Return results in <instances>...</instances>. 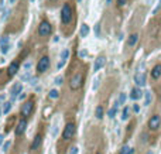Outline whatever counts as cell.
<instances>
[{
  "mask_svg": "<svg viewBox=\"0 0 161 154\" xmlns=\"http://www.w3.org/2000/svg\"><path fill=\"white\" fill-rule=\"evenodd\" d=\"M71 20H72V9L68 3H65L61 9V21L62 24H69Z\"/></svg>",
  "mask_w": 161,
  "mask_h": 154,
  "instance_id": "cell-1",
  "label": "cell"
},
{
  "mask_svg": "<svg viewBox=\"0 0 161 154\" xmlns=\"http://www.w3.org/2000/svg\"><path fill=\"white\" fill-rule=\"evenodd\" d=\"M83 85V74L80 72H76L69 81V88L72 90H78L80 86Z\"/></svg>",
  "mask_w": 161,
  "mask_h": 154,
  "instance_id": "cell-2",
  "label": "cell"
},
{
  "mask_svg": "<svg viewBox=\"0 0 161 154\" xmlns=\"http://www.w3.org/2000/svg\"><path fill=\"white\" fill-rule=\"evenodd\" d=\"M147 126H148V129H150L151 132H157V130L161 127V116L160 115H153V116L148 119Z\"/></svg>",
  "mask_w": 161,
  "mask_h": 154,
  "instance_id": "cell-3",
  "label": "cell"
},
{
  "mask_svg": "<svg viewBox=\"0 0 161 154\" xmlns=\"http://www.w3.org/2000/svg\"><path fill=\"white\" fill-rule=\"evenodd\" d=\"M75 124L74 123H68L66 126L64 127V132H62V138L64 140H71V138L74 137V134H75Z\"/></svg>",
  "mask_w": 161,
  "mask_h": 154,
  "instance_id": "cell-4",
  "label": "cell"
},
{
  "mask_svg": "<svg viewBox=\"0 0 161 154\" xmlns=\"http://www.w3.org/2000/svg\"><path fill=\"white\" fill-rule=\"evenodd\" d=\"M51 24H49L48 21H41L40 23V26H38V34L40 36H43V37H47V36H49L51 34Z\"/></svg>",
  "mask_w": 161,
  "mask_h": 154,
  "instance_id": "cell-5",
  "label": "cell"
},
{
  "mask_svg": "<svg viewBox=\"0 0 161 154\" xmlns=\"http://www.w3.org/2000/svg\"><path fill=\"white\" fill-rule=\"evenodd\" d=\"M49 68V58L45 55V57H43V58L38 61L37 64V72L38 74H44L47 69Z\"/></svg>",
  "mask_w": 161,
  "mask_h": 154,
  "instance_id": "cell-6",
  "label": "cell"
},
{
  "mask_svg": "<svg viewBox=\"0 0 161 154\" xmlns=\"http://www.w3.org/2000/svg\"><path fill=\"white\" fill-rule=\"evenodd\" d=\"M32 107H34V103H32V101H26L21 105V109H20V112H21V115L24 116V119L31 115Z\"/></svg>",
  "mask_w": 161,
  "mask_h": 154,
  "instance_id": "cell-7",
  "label": "cell"
},
{
  "mask_svg": "<svg viewBox=\"0 0 161 154\" xmlns=\"http://www.w3.org/2000/svg\"><path fill=\"white\" fill-rule=\"evenodd\" d=\"M23 92V85H21V82H16L14 85L11 86V89H10V98H11V101H14L16 98H18V95Z\"/></svg>",
  "mask_w": 161,
  "mask_h": 154,
  "instance_id": "cell-8",
  "label": "cell"
},
{
  "mask_svg": "<svg viewBox=\"0 0 161 154\" xmlns=\"http://www.w3.org/2000/svg\"><path fill=\"white\" fill-rule=\"evenodd\" d=\"M106 64V57L105 55H99L96 59H95V65H93V71L97 72V71H100V69L105 67Z\"/></svg>",
  "mask_w": 161,
  "mask_h": 154,
  "instance_id": "cell-9",
  "label": "cell"
},
{
  "mask_svg": "<svg viewBox=\"0 0 161 154\" xmlns=\"http://www.w3.org/2000/svg\"><path fill=\"white\" fill-rule=\"evenodd\" d=\"M150 76L151 79H160L161 78V64H156L153 68H151V72H150Z\"/></svg>",
  "mask_w": 161,
  "mask_h": 154,
  "instance_id": "cell-10",
  "label": "cell"
},
{
  "mask_svg": "<svg viewBox=\"0 0 161 154\" xmlns=\"http://www.w3.org/2000/svg\"><path fill=\"white\" fill-rule=\"evenodd\" d=\"M134 82H136V85L141 88V86L145 85V74L144 72H137V74L134 75Z\"/></svg>",
  "mask_w": 161,
  "mask_h": 154,
  "instance_id": "cell-11",
  "label": "cell"
},
{
  "mask_svg": "<svg viewBox=\"0 0 161 154\" xmlns=\"http://www.w3.org/2000/svg\"><path fill=\"white\" fill-rule=\"evenodd\" d=\"M26 127H27V120L26 119H23V120L18 122V124H17V127H16V134L17 136H21L23 133L26 132Z\"/></svg>",
  "mask_w": 161,
  "mask_h": 154,
  "instance_id": "cell-12",
  "label": "cell"
},
{
  "mask_svg": "<svg viewBox=\"0 0 161 154\" xmlns=\"http://www.w3.org/2000/svg\"><path fill=\"white\" fill-rule=\"evenodd\" d=\"M141 96H143V92H141V89H140L139 86L133 88L131 92H130V99H133V101H137V99H140Z\"/></svg>",
  "mask_w": 161,
  "mask_h": 154,
  "instance_id": "cell-13",
  "label": "cell"
},
{
  "mask_svg": "<svg viewBox=\"0 0 161 154\" xmlns=\"http://www.w3.org/2000/svg\"><path fill=\"white\" fill-rule=\"evenodd\" d=\"M41 143H43V136H41V134H37L31 143V150H37L38 147L41 146Z\"/></svg>",
  "mask_w": 161,
  "mask_h": 154,
  "instance_id": "cell-14",
  "label": "cell"
},
{
  "mask_svg": "<svg viewBox=\"0 0 161 154\" xmlns=\"http://www.w3.org/2000/svg\"><path fill=\"white\" fill-rule=\"evenodd\" d=\"M18 67H20V65H18V62L13 61V62L9 65V75H10V76H14V75L18 72Z\"/></svg>",
  "mask_w": 161,
  "mask_h": 154,
  "instance_id": "cell-15",
  "label": "cell"
},
{
  "mask_svg": "<svg viewBox=\"0 0 161 154\" xmlns=\"http://www.w3.org/2000/svg\"><path fill=\"white\" fill-rule=\"evenodd\" d=\"M137 41H139V34H137V33H133V34H130V36H129L127 45H129V47H134Z\"/></svg>",
  "mask_w": 161,
  "mask_h": 154,
  "instance_id": "cell-16",
  "label": "cell"
},
{
  "mask_svg": "<svg viewBox=\"0 0 161 154\" xmlns=\"http://www.w3.org/2000/svg\"><path fill=\"white\" fill-rule=\"evenodd\" d=\"M79 36L80 37H88V36H89V26H88V24H85V23H83V24H82V26H80V30H79Z\"/></svg>",
  "mask_w": 161,
  "mask_h": 154,
  "instance_id": "cell-17",
  "label": "cell"
},
{
  "mask_svg": "<svg viewBox=\"0 0 161 154\" xmlns=\"http://www.w3.org/2000/svg\"><path fill=\"white\" fill-rule=\"evenodd\" d=\"M69 55H71L69 48H64V50L61 51V54H59V57H61V61H65V62H66V59L69 58Z\"/></svg>",
  "mask_w": 161,
  "mask_h": 154,
  "instance_id": "cell-18",
  "label": "cell"
},
{
  "mask_svg": "<svg viewBox=\"0 0 161 154\" xmlns=\"http://www.w3.org/2000/svg\"><path fill=\"white\" fill-rule=\"evenodd\" d=\"M117 109H119V106H117V103H114L110 109H109V112H107V116L110 117V119H113V117L116 116V113H117Z\"/></svg>",
  "mask_w": 161,
  "mask_h": 154,
  "instance_id": "cell-19",
  "label": "cell"
},
{
  "mask_svg": "<svg viewBox=\"0 0 161 154\" xmlns=\"http://www.w3.org/2000/svg\"><path fill=\"white\" fill-rule=\"evenodd\" d=\"M48 98H49V99H52V101L58 99V98H59V92H58V89H51V90H49Z\"/></svg>",
  "mask_w": 161,
  "mask_h": 154,
  "instance_id": "cell-20",
  "label": "cell"
},
{
  "mask_svg": "<svg viewBox=\"0 0 161 154\" xmlns=\"http://www.w3.org/2000/svg\"><path fill=\"white\" fill-rule=\"evenodd\" d=\"M130 116V109L129 106H124L123 107V112H122V120H127Z\"/></svg>",
  "mask_w": 161,
  "mask_h": 154,
  "instance_id": "cell-21",
  "label": "cell"
},
{
  "mask_svg": "<svg viewBox=\"0 0 161 154\" xmlns=\"http://www.w3.org/2000/svg\"><path fill=\"white\" fill-rule=\"evenodd\" d=\"M95 117L99 119V120L103 117V107L102 106H97L96 109H95Z\"/></svg>",
  "mask_w": 161,
  "mask_h": 154,
  "instance_id": "cell-22",
  "label": "cell"
},
{
  "mask_svg": "<svg viewBox=\"0 0 161 154\" xmlns=\"http://www.w3.org/2000/svg\"><path fill=\"white\" fill-rule=\"evenodd\" d=\"M20 79H21V82L30 81V79H31V72H30V71H26V72L21 75V78H20Z\"/></svg>",
  "mask_w": 161,
  "mask_h": 154,
  "instance_id": "cell-23",
  "label": "cell"
},
{
  "mask_svg": "<svg viewBox=\"0 0 161 154\" xmlns=\"http://www.w3.org/2000/svg\"><path fill=\"white\" fill-rule=\"evenodd\" d=\"M134 150L130 149V147H127V146H124V147H122V150H120V154H133Z\"/></svg>",
  "mask_w": 161,
  "mask_h": 154,
  "instance_id": "cell-24",
  "label": "cell"
},
{
  "mask_svg": "<svg viewBox=\"0 0 161 154\" xmlns=\"http://www.w3.org/2000/svg\"><path fill=\"white\" fill-rule=\"evenodd\" d=\"M124 102H126V93H120L119 95V99H117V106H120V105H124Z\"/></svg>",
  "mask_w": 161,
  "mask_h": 154,
  "instance_id": "cell-25",
  "label": "cell"
},
{
  "mask_svg": "<svg viewBox=\"0 0 161 154\" xmlns=\"http://www.w3.org/2000/svg\"><path fill=\"white\" fill-rule=\"evenodd\" d=\"M10 44H4V45H0V51H1V54H7L9 51H10Z\"/></svg>",
  "mask_w": 161,
  "mask_h": 154,
  "instance_id": "cell-26",
  "label": "cell"
},
{
  "mask_svg": "<svg viewBox=\"0 0 161 154\" xmlns=\"http://www.w3.org/2000/svg\"><path fill=\"white\" fill-rule=\"evenodd\" d=\"M11 110V102H6L4 105H3V113H9V112Z\"/></svg>",
  "mask_w": 161,
  "mask_h": 154,
  "instance_id": "cell-27",
  "label": "cell"
},
{
  "mask_svg": "<svg viewBox=\"0 0 161 154\" xmlns=\"http://www.w3.org/2000/svg\"><path fill=\"white\" fill-rule=\"evenodd\" d=\"M151 103V92H145V102H144V105L145 106H148Z\"/></svg>",
  "mask_w": 161,
  "mask_h": 154,
  "instance_id": "cell-28",
  "label": "cell"
},
{
  "mask_svg": "<svg viewBox=\"0 0 161 154\" xmlns=\"http://www.w3.org/2000/svg\"><path fill=\"white\" fill-rule=\"evenodd\" d=\"M54 82H55V85H57V86H61L62 84H64V78L59 75V76H57V78H55V81H54Z\"/></svg>",
  "mask_w": 161,
  "mask_h": 154,
  "instance_id": "cell-29",
  "label": "cell"
},
{
  "mask_svg": "<svg viewBox=\"0 0 161 154\" xmlns=\"http://www.w3.org/2000/svg\"><path fill=\"white\" fill-rule=\"evenodd\" d=\"M127 1H129V0H116V4H117L119 7H123V6L127 4Z\"/></svg>",
  "mask_w": 161,
  "mask_h": 154,
  "instance_id": "cell-30",
  "label": "cell"
},
{
  "mask_svg": "<svg viewBox=\"0 0 161 154\" xmlns=\"http://www.w3.org/2000/svg\"><path fill=\"white\" fill-rule=\"evenodd\" d=\"M10 9H7V10H4L3 11V16H1V21H4L6 19H7V16H9V14H10Z\"/></svg>",
  "mask_w": 161,
  "mask_h": 154,
  "instance_id": "cell-31",
  "label": "cell"
},
{
  "mask_svg": "<svg viewBox=\"0 0 161 154\" xmlns=\"http://www.w3.org/2000/svg\"><path fill=\"white\" fill-rule=\"evenodd\" d=\"M10 146H11V143H10V141H6V143L3 144V153H6L7 150L10 149Z\"/></svg>",
  "mask_w": 161,
  "mask_h": 154,
  "instance_id": "cell-32",
  "label": "cell"
},
{
  "mask_svg": "<svg viewBox=\"0 0 161 154\" xmlns=\"http://www.w3.org/2000/svg\"><path fill=\"white\" fill-rule=\"evenodd\" d=\"M4 44H9V37L7 36H4V37L0 40V45H4Z\"/></svg>",
  "mask_w": 161,
  "mask_h": 154,
  "instance_id": "cell-33",
  "label": "cell"
},
{
  "mask_svg": "<svg viewBox=\"0 0 161 154\" xmlns=\"http://www.w3.org/2000/svg\"><path fill=\"white\" fill-rule=\"evenodd\" d=\"M78 55H79L80 58H85L86 55H88V51H86V50H80L79 53H78Z\"/></svg>",
  "mask_w": 161,
  "mask_h": 154,
  "instance_id": "cell-34",
  "label": "cell"
},
{
  "mask_svg": "<svg viewBox=\"0 0 161 154\" xmlns=\"http://www.w3.org/2000/svg\"><path fill=\"white\" fill-rule=\"evenodd\" d=\"M78 151H79V150H78L76 146H72V147L69 149V154H78Z\"/></svg>",
  "mask_w": 161,
  "mask_h": 154,
  "instance_id": "cell-35",
  "label": "cell"
},
{
  "mask_svg": "<svg viewBox=\"0 0 161 154\" xmlns=\"http://www.w3.org/2000/svg\"><path fill=\"white\" fill-rule=\"evenodd\" d=\"M31 67H32V64H31V61H27V62H26V64H24V65H23V68H24V69H26V71H28V69H30V68H31Z\"/></svg>",
  "mask_w": 161,
  "mask_h": 154,
  "instance_id": "cell-36",
  "label": "cell"
},
{
  "mask_svg": "<svg viewBox=\"0 0 161 154\" xmlns=\"http://www.w3.org/2000/svg\"><path fill=\"white\" fill-rule=\"evenodd\" d=\"M99 81H100V78H96V79H95V82H93V86H92V89H93V90L97 89V86H99Z\"/></svg>",
  "mask_w": 161,
  "mask_h": 154,
  "instance_id": "cell-37",
  "label": "cell"
},
{
  "mask_svg": "<svg viewBox=\"0 0 161 154\" xmlns=\"http://www.w3.org/2000/svg\"><path fill=\"white\" fill-rule=\"evenodd\" d=\"M38 84V78H31V79H30V85L31 86H35Z\"/></svg>",
  "mask_w": 161,
  "mask_h": 154,
  "instance_id": "cell-38",
  "label": "cell"
},
{
  "mask_svg": "<svg viewBox=\"0 0 161 154\" xmlns=\"http://www.w3.org/2000/svg\"><path fill=\"white\" fill-rule=\"evenodd\" d=\"M95 33H96V36L99 37V34H100V27H99V24H96V27H95Z\"/></svg>",
  "mask_w": 161,
  "mask_h": 154,
  "instance_id": "cell-39",
  "label": "cell"
},
{
  "mask_svg": "<svg viewBox=\"0 0 161 154\" xmlns=\"http://www.w3.org/2000/svg\"><path fill=\"white\" fill-rule=\"evenodd\" d=\"M64 64H65V61H59L58 64H57V69H61L64 67Z\"/></svg>",
  "mask_w": 161,
  "mask_h": 154,
  "instance_id": "cell-40",
  "label": "cell"
},
{
  "mask_svg": "<svg viewBox=\"0 0 161 154\" xmlns=\"http://www.w3.org/2000/svg\"><path fill=\"white\" fill-rule=\"evenodd\" d=\"M133 110L136 112V113H139V112H140V106H139V105H137V103H136V105H134V106H133Z\"/></svg>",
  "mask_w": 161,
  "mask_h": 154,
  "instance_id": "cell-41",
  "label": "cell"
},
{
  "mask_svg": "<svg viewBox=\"0 0 161 154\" xmlns=\"http://www.w3.org/2000/svg\"><path fill=\"white\" fill-rule=\"evenodd\" d=\"M26 93H24V92H21V93H20V95H18V99H20V101H21V99H26Z\"/></svg>",
  "mask_w": 161,
  "mask_h": 154,
  "instance_id": "cell-42",
  "label": "cell"
},
{
  "mask_svg": "<svg viewBox=\"0 0 161 154\" xmlns=\"http://www.w3.org/2000/svg\"><path fill=\"white\" fill-rule=\"evenodd\" d=\"M52 43H59V36H55L52 38Z\"/></svg>",
  "mask_w": 161,
  "mask_h": 154,
  "instance_id": "cell-43",
  "label": "cell"
},
{
  "mask_svg": "<svg viewBox=\"0 0 161 154\" xmlns=\"http://www.w3.org/2000/svg\"><path fill=\"white\" fill-rule=\"evenodd\" d=\"M3 143H4V136H3V134H0V146H1Z\"/></svg>",
  "mask_w": 161,
  "mask_h": 154,
  "instance_id": "cell-44",
  "label": "cell"
},
{
  "mask_svg": "<svg viewBox=\"0 0 161 154\" xmlns=\"http://www.w3.org/2000/svg\"><path fill=\"white\" fill-rule=\"evenodd\" d=\"M147 137H148V136H147V134L144 133V134H143V141H144V143L147 141Z\"/></svg>",
  "mask_w": 161,
  "mask_h": 154,
  "instance_id": "cell-45",
  "label": "cell"
},
{
  "mask_svg": "<svg viewBox=\"0 0 161 154\" xmlns=\"http://www.w3.org/2000/svg\"><path fill=\"white\" fill-rule=\"evenodd\" d=\"M7 1H9V4H14V3H16L17 0H7Z\"/></svg>",
  "mask_w": 161,
  "mask_h": 154,
  "instance_id": "cell-46",
  "label": "cell"
},
{
  "mask_svg": "<svg viewBox=\"0 0 161 154\" xmlns=\"http://www.w3.org/2000/svg\"><path fill=\"white\" fill-rule=\"evenodd\" d=\"M147 154H154V153H153V151H148V153H147Z\"/></svg>",
  "mask_w": 161,
  "mask_h": 154,
  "instance_id": "cell-47",
  "label": "cell"
},
{
  "mask_svg": "<svg viewBox=\"0 0 161 154\" xmlns=\"http://www.w3.org/2000/svg\"><path fill=\"white\" fill-rule=\"evenodd\" d=\"M30 1H31V3H34V1H35V0H30Z\"/></svg>",
  "mask_w": 161,
  "mask_h": 154,
  "instance_id": "cell-48",
  "label": "cell"
},
{
  "mask_svg": "<svg viewBox=\"0 0 161 154\" xmlns=\"http://www.w3.org/2000/svg\"><path fill=\"white\" fill-rule=\"evenodd\" d=\"M0 116H1V109H0Z\"/></svg>",
  "mask_w": 161,
  "mask_h": 154,
  "instance_id": "cell-49",
  "label": "cell"
},
{
  "mask_svg": "<svg viewBox=\"0 0 161 154\" xmlns=\"http://www.w3.org/2000/svg\"><path fill=\"white\" fill-rule=\"evenodd\" d=\"M51 1H57V0H51Z\"/></svg>",
  "mask_w": 161,
  "mask_h": 154,
  "instance_id": "cell-50",
  "label": "cell"
},
{
  "mask_svg": "<svg viewBox=\"0 0 161 154\" xmlns=\"http://www.w3.org/2000/svg\"><path fill=\"white\" fill-rule=\"evenodd\" d=\"M96 154H102V153H96Z\"/></svg>",
  "mask_w": 161,
  "mask_h": 154,
  "instance_id": "cell-51",
  "label": "cell"
},
{
  "mask_svg": "<svg viewBox=\"0 0 161 154\" xmlns=\"http://www.w3.org/2000/svg\"><path fill=\"white\" fill-rule=\"evenodd\" d=\"M78 1H82V0H78Z\"/></svg>",
  "mask_w": 161,
  "mask_h": 154,
  "instance_id": "cell-52",
  "label": "cell"
},
{
  "mask_svg": "<svg viewBox=\"0 0 161 154\" xmlns=\"http://www.w3.org/2000/svg\"><path fill=\"white\" fill-rule=\"evenodd\" d=\"M160 99H161V95H160Z\"/></svg>",
  "mask_w": 161,
  "mask_h": 154,
  "instance_id": "cell-53",
  "label": "cell"
}]
</instances>
